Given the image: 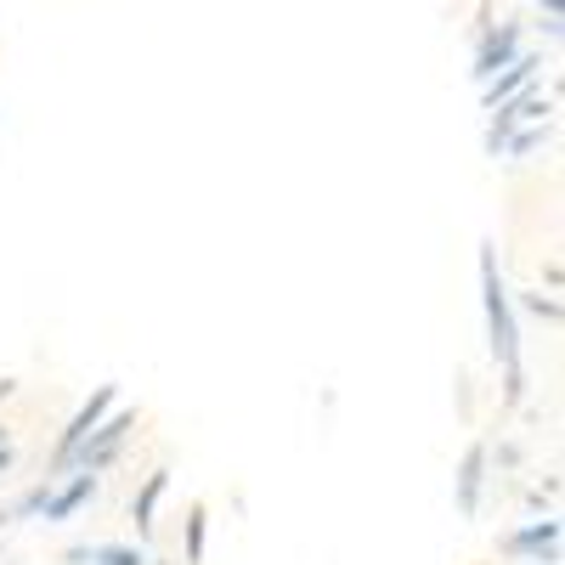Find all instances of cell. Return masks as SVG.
<instances>
[{
  "mask_svg": "<svg viewBox=\"0 0 565 565\" xmlns=\"http://www.w3.org/2000/svg\"><path fill=\"white\" fill-rule=\"evenodd\" d=\"M481 311H487V345L503 373V402L521 407L526 402V340H521V311H514V289L503 282L498 244H481Z\"/></svg>",
  "mask_w": 565,
  "mask_h": 565,
  "instance_id": "1",
  "label": "cell"
},
{
  "mask_svg": "<svg viewBox=\"0 0 565 565\" xmlns=\"http://www.w3.org/2000/svg\"><path fill=\"white\" fill-rule=\"evenodd\" d=\"M97 487H103V476H90V469H63V476H45L40 487L23 492L18 498V514H23V521L63 526V521H74L90 498H97Z\"/></svg>",
  "mask_w": 565,
  "mask_h": 565,
  "instance_id": "2",
  "label": "cell"
},
{
  "mask_svg": "<svg viewBox=\"0 0 565 565\" xmlns=\"http://www.w3.org/2000/svg\"><path fill=\"white\" fill-rule=\"evenodd\" d=\"M141 424V413L136 407H114L97 430H90L79 447H74V458H68V469H90V476H103V469L119 458V447L130 441V430Z\"/></svg>",
  "mask_w": 565,
  "mask_h": 565,
  "instance_id": "3",
  "label": "cell"
},
{
  "mask_svg": "<svg viewBox=\"0 0 565 565\" xmlns=\"http://www.w3.org/2000/svg\"><path fill=\"white\" fill-rule=\"evenodd\" d=\"M119 407V385L108 380V385H97V391H90L79 407H74V418H68V430L57 436V447H52V476H63V469H68V458H74V447L90 436V430H97V424L108 418Z\"/></svg>",
  "mask_w": 565,
  "mask_h": 565,
  "instance_id": "4",
  "label": "cell"
},
{
  "mask_svg": "<svg viewBox=\"0 0 565 565\" xmlns=\"http://www.w3.org/2000/svg\"><path fill=\"white\" fill-rule=\"evenodd\" d=\"M543 119H554V97H537V90H521V97L498 103V108H492V125H487V153L498 159V148H503V136H509V130L543 125Z\"/></svg>",
  "mask_w": 565,
  "mask_h": 565,
  "instance_id": "5",
  "label": "cell"
},
{
  "mask_svg": "<svg viewBox=\"0 0 565 565\" xmlns=\"http://www.w3.org/2000/svg\"><path fill=\"white\" fill-rule=\"evenodd\" d=\"M498 548L514 554V559H526V565H548V559H559V514H543V521H526V526L503 532Z\"/></svg>",
  "mask_w": 565,
  "mask_h": 565,
  "instance_id": "6",
  "label": "cell"
},
{
  "mask_svg": "<svg viewBox=\"0 0 565 565\" xmlns=\"http://www.w3.org/2000/svg\"><path fill=\"white\" fill-rule=\"evenodd\" d=\"M514 57H521V23H481V40H476V63H469V74H476V85H487L498 68H509Z\"/></svg>",
  "mask_w": 565,
  "mask_h": 565,
  "instance_id": "7",
  "label": "cell"
},
{
  "mask_svg": "<svg viewBox=\"0 0 565 565\" xmlns=\"http://www.w3.org/2000/svg\"><path fill=\"white\" fill-rule=\"evenodd\" d=\"M487 469H492V447H487V441H469V452L458 458V476H452V503H458V514H469V521L481 514Z\"/></svg>",
  "mask_w": 565,
  "mask_h": 565,
  "instance_id": "8",
  "label": "cell"
},
{
  "mask_svg": "<svg viewBox=\"0 0 565 565\" xmlns=\"http://www.w3.org/2000/svg\"><path fill=\"white\" fill-rule=\"evenodd\" d=\"M537 74H543V57H537V52H521L509 68H498V74L481 85V103H487V108H498V103H509V97H521V90H532V85H537Z\"/></svg>",
  "mask_w": 565,
  "mask_h": 565,
  "instance_id": "9",
  "label": "cell"
},
{
  "mask_svg": "<svg viewBox=\"0 0 565 565\" xmlns=\"http://www.w3.org/2000/svg\"><path fill=\"white\" fill-rule=\"evenodd\" d=\"M164 492H170V469L159 463L148 481H141V492L130 498V521H136V543H148L153 537V521H159V503H164Z\"/></svg>",
  "mask_w": 565,
  "mask_h": 565,
  "instance_id": "10",
  "label": "cell"
},
{
  "mask_svg": "<svg viewBox=\"0 0 565 565\" xmlns=\"http://www.w3.org/2000/svg\"><path fill=\"white\" fill-rule=\"evenodd\" d=\"M63 559L68 565H153L148 548H136V543H74Z\"/></svg>",
  "mask_w": 565,
  "mask_h": 565,
  "instance_id": "11",
  "label": "cell"
},
{
  "mask_svg": "<svg viewBox=\"0 0 565 565\" xmlns=\"http://www.w3.org/2000/svg\"><path fill=\"white\" fill-rule=\"evenodd\" d=\"M548 141H554V119H543V125H521V130H509L503 136V159H532L537 148H548Z\"/></svg>",
  "mask_w": 565,
  "mask_h": 565,
  "instance_id": "12",
  "label": "cell"
},
{
  "mask_svg": "<svg viewBox=\"0 0 565 565\" xmlns=\"http://www.w3.org/2000/svg\"><path fill=\"white\" fill-rule=\"evenodd\" d=\"M204 543H210V514L204 503L186 509V565H204Z\"/></svg>",
  "mask_w": 565,
  "mask_h": 565,
  "instance_id": "13",
  "label": "cell"
},
{
  "mask_svg": "<svg viewBox=\"0 0 565 565\" xmlns=\"http://www.w3.org/2000/svg\"><path fill=\"white\" fill-rule=\"evenodd\" d=\"M514 311H532V317H543L548 328L559 322V300H554V295H543V289H532V295H514Z\"/></svg>",
  "mask_w": 565,
  "mask_h": 565,
  "instance_id": "14",
  "label": "cell"
},
{
  "mask_svg": "<svg viewBox=\"0 0 565 565\" xmlns=\"http://www.w3.org/2000/svg\"><path fill=\"white\" fill-rule=\"evenodd\" d=\"M537 12L548 18L543 29H548V40H554V34H559V18H565V0H537Z\"/></svg>",
  "mask_w": 565,
  "mask_h": 565,
  "instance_id": "15",
  "label": "cell"
},
{
  "mask_svg": "<svg viewBox=\"0 0 565 565\" xmlns=\"http://www.w3.org/2000/svg\"><path fill=\"white\" fill-rule=\"evenodd\" d=\"M12 463H18V447L7 441V447H0V476H12Z\"/></svg>",
  "mask_w": 565,
  "mask_h": 565,
  "instance_id": "16",
  "label": "cell"
},
{
  "mask_svg": "<svg viewBox=\"0 0 565 565\" xmlns=\"http://www.w3.org/2000/svg\"><path fill=\"white\" fill-rule=\"evenodd\" d=\"M7 441H12V430H7V424H0V447H7Z\"/></svg>",
  "mask_w": 565,
  "mask_h": 565,
  "instance_id": "17",
  "label": "cell"
},
{
  "mask_svg": "<svg viewBox=\"0 0 565 565\" xmlns=\"http://www.w3.org/2000/svg\"><path fill=\"white\" fill-rule=\"evenodd\" d=\"M548 565H559V559H548Z\"/></svg>",
  "mask_w": 565,
  "mask_h": 565,
  "instance_id": "18",
  "label": "cell"
}]
</instances>
